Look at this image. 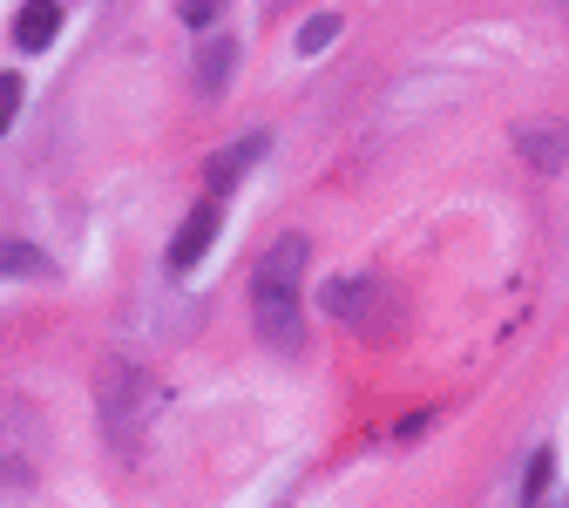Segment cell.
<instances>
[{
  "mask_svg": "<svg viewBox=\"0 0 569 508\" xmlns=\"http://www.w3.org/2000/svg\"><path fill=\"white\" fill-rule=\"evenodd\" d=\"M332 34H339V21H332V14H319V21H306V28H299V54H319V48H326Z\"/></svg>",
  "mask_w": 569,
  "mask_h": 508,
  "instance_id": "8992f818",
  "label": "cell"
},
{
  "mask_svg": "<svg viewBox=\"0 0 569 508\" xmlns=\"http://www.w3.org/2000/svg\"><path fill=\"white\" fill-rule=\"evenodd\" d=\"M542 488H549V455H536V468H529V501H536Z\"/></svg>",
  "mask_w": 569,
  "mask_h": 508,
  "instance_id": "30bf717a",
  "label": "cell"
},
{
  "mask_svg": "<svg viewBox=\"0 0 569 508\" xmlns=\"http://www.w3.org/2000/svg\"><path fill=\"white\" fill-rule=\"evenodd\" d=\"M224 76H231V41H218V48H203V61H197V82L218 96L224 89Z\"/></svg>",
  "mask_w": 569,
  "mask_h": 508,
  "instance_id": "5b68a950",
  "label": "cell"
},
{
  "mask_svg": "<svg viewBox=\"0 0 569 508\" xmlns=\"http://www.w3.org/2000/svg\"><path fill=\"white\" fill-rule=\"evenodd\" d=\"M14 102H21V76H0V122L14 116Z\"/></svg>",
  "mask_w": 569,
  "mask_h": 508,
  "instance_id": "9c48e42d",
  "label": "cell"
},
{
  "mask_svg": "<svg viewBox=\"0 0 569 508\" xmlns=\"http://www.w3.org/2000/svg\"><path fill=\"white\" fill-rule=\"evenodd\" d=\"M264 150H271L264 136H238L231 150H218V157H210V197H224V190H231V183H238V177H244Z\"/></svg>",
  "mask_w": 569,
  "mask_h": 508,
  "instance_id": "3957f363",
  "label": "cell"
},
{
  "mask_svg": "<svg viewBox=\"0 0 569 508\" xmlns=\"http://www.w3.org/2000/svg\"><path fill=\"white\" fill-rule=\"evenodd\" d=\"M54 28H61V8H54V0H28V8L14 14V41H21L28 54H41V48L54 41Z\"/></svg>",
  "mask_w": 569,
  "mask_h": 508,
  "instance_id": "277c9868",
  "label": "cell"
},
{
  "mask_svg": "<svg viewBox=\"0 0 569 508\" xmlns=\"http://www.w3.org/2000/svg\"><path fill=\"white\" fill-rule=\"evenodd\" d=\"M306 258L312 245L292 231V238H278L258 265V285H251V299H258V332L264 346L278 352H299L306 346V306H299V285H306Z\"/></svg>",
  "mask_w": 569,
  "mask_h": 508,
  "instance_id": "6da1fadb",
  "label": "cell"
},
{
  "mask_svg": "<svg viewBox=\"0 0 569 508\" xmlns=\"http://www.w3.org/2000/svg\"><path fill=\"white\" fill-rule=\"evenodd\" d=\"M218 225H224V203L218 197H203L190 217H183V231L170 238V271H190L203 251H210V238H218Z\"/></svg>",
  "mask_w": 569,
  "mask_h": 508,
  "instance_id": "7a4b0ae2",
  "label": "cell"
},
{
  "mask_svg": "<svg viewBox=\"0 0 569 508\" xmlns=\"http://www.w3.org/2000/svg\"><path fill=\"white\" fill-rule=\"evenodd\" d=\"M177 14H183L190 28H210V21L224 14V0H177Z\"/></svg>",
  "mask_w": 569,
  "mask_h": 508,
  "instance_id": "52a82bcc",
  "label": "cell"
},
{
  "mask_svg": "<svg viewBox=\"0 0 569 508\" xmlns=\"http://www.w3.org/2000/svg\"><path fill=\"white\" fill-rule=\"evenodd\" d=\"M0 129H8V122H0Z\"/></svg>",
  "mask_w": 569,
  "mask_h": 508,
  "instance_id": "8fae6325",
  "label": "cell"
},
{
  "mask_svg": "<svg viewBox=\"0 0 569 508\" xmlns=\"http://www.w3.org/2000/svg\"><path fill=\"white\" fill-rule=\"evenodd\" d=\"M0 271H41V251H28V245H0Z\"/></svg>",
  "mask_w": 569,
  "mask_h": 508,
  "instance_id": "ba28073f",
  "label": "cell"
}]
</instances>
